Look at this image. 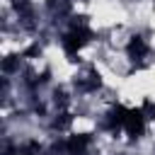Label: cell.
Listing matches in <instances>:
<instances>
[{
  "mask_svg": "<svg viewBox=\"0 0 155 155\" xmlns=\"http://www.w3.org/2000/svg\"><path fill=\"white\" fill-rule=\"evenodd\" d=\"M140 109H143V114H145V119H155V102H150V99H145Z\"/></svg>",
  "mask_w": 155,
  "mask_h": 155,
  "instance_id": "obj_8",
  "label": "cell"
},
{
  "mask_svg": "<svg viewBox=\"0 0 155 155\" xmlns=\"http://www.w3.org/2000/svg\"><path fill=\"white\" fill-rule=\"evenodd\" d=\"M17 68H19V56L17 53H10V56L2 58V70L5 73H15Z\"/></svg>",
  "mask_w": 155,
  "mask_h": 155,
  "instance_id": "obj_6",
  "label": "cell"
},
{
  "mask_svg": "<svg viewBox=\"0 0 155 155\" xmlns=\"http://www.w3.org/2000/svg\"><path fill=\"white\" fill-rule=\"evenodd\" d=\"M68 124H70V114H61V119H56V121H53V126H56V128H65Z\"/></svg>",
  "mask_w": 155,
  "mask_h": 155,
  "instance_id": "obj_9",
  "label": "cell"
},
{
  "mask_svg": "<svg viewBox=\"0 0 155 155\" xmlns=\"http://www.w3.org/2000/svg\"><path fill=\"white\" fill-rule=\"evenodd\" d=\"M17 153L19 155H39V143H34V140L31 143H24V145L17 148Z\"/></svg>",
  "mask_w": 155,
  "mask_h": 155,
  "instance_id": "obj_7",
  "label": "cell"
},
{
  "mask_svg": "<svg viewBox=\"0 0 155 155\" xmlns=\"http://www.w3.org/2000/svg\"><path fill=\"white\" fill-rule=\"evenodd\" d=\"M126 53H128V58H133V61L143 58V56L148 53L145 39H143V36H131V41H128V46H126Z\"/></svg>",
  "mask_w": 155,
  "mask_h": 155,
  "instance_id": "obj_4",
  "label": "cell"
},
{
  "mask_svg": "<svg viewBox=\"0 0 155 155\" xmlns=\"http://www.w3.org/2000/svg\"><path fill=\"white\" fill-rule=\"evenodd\" d=\"M124 128H126V133L131 138H140L143 131H145V114H143V109H128Z\"/></svg>",
  "mask_w": 155,
  "mask_h": 155,
  "instance_id": "obj_2",
  "label": "cell"
},
{
  "mask_svg": "<svg viewBox=\"0 0 155 155\" xmlns=\"http://www.w3.org/2000/svg\"><path fill=\"white\" fill-rule=\"evenodd\" d=\"M126 116H128V109L121 107V104H116V107H111L109 114H107V126H109V128H119V126L126 124Z\"/></svg>",
  "mask_w": 155,
  "mask_h": 155,
  "instance_id": "obj_5",
  "label": "cell"
},
{
  "mask_svg": "<svg viewBox=\"0 0 155 155\" xmlns=\"http://www.w3.org/2000/svg\"><path fill=\"white\" fill-rule=\"evenodd\" d=\"M87 145H90V136H87V133H75V136H70V138L65 140L68 155H85Z\"/></svg>",
  "mask_w": 155,
  "mask_h": 155,
  "instance_id": "obj_3",
  "label": "cell"
},
{
  "mask_svg": "<svg viewBox=\"0 0 155 155\" xmlns=\"http://www.w3.org/2000/svg\"><path fill=\"white\" fill-rule=\"evenodd\" d=\"M90 39H92V31H90L87 27H73V29L63 36V48H65V53L75 56Z\"/></svg>",
  "mask_w": 155,
  "mask_h": 155,
  "instance_id": "obj_1",
  "label": "cell"
}]
</instances>
